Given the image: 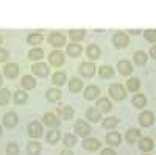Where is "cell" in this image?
Returning a JSON list of instances; mask_svg holds the SVG:
<instances>
[{"instance_id": "cell-17", "label": "cell", "mask_w": 156, "mask_h": 155, "mask_svg": "<svg viewBox=\"0 0 156 155\" xmlns=\"http://www.w3.org/2000/svg\"><path fill=\"white\" fill-rule=\"evenodd\" d=\"M67 88H69V91L72 94H76V93H81L83 91L84 85H83V80L81 79H78V77H72V79H69V82H67Z\"/></svg>"}, {"instance_id": "cell-51", "label": "cell", "mask_w": 156, "mask_h": 155, "mask_svg": "<svg viewBox=\"0 0 156 155\" xmlns=\"http://www.w3.org/2000/svg\"><path fill=\"white\" fill-rule=\"evenodd\" d=\"M144 155H150V153H144Z\"/></svg>"}, {"instance_id": "cell-10", "label": "cell", "mask_w": 156, "mask_h": 155, "mask_svg": "<svg viewBox=\"0 0 156 155\" xmlns=\"http://www.w3.org/2000/svg\"><path fill=\"white\" fill-rule=\"evenodd\" d=\"M64 61H66V58H64V54L61 50H51L48 54V64L53 68H61Z\"/></svg>"}, {"instance_id": "cell-37", "label": "cell", "mask_w": 156, "mask_h": 155, "mask_svg": "<svg viewBox=\"0 0 156 155\" xmlns=\"http://www.w3.org/2000/svg\"><path fill=\"white\" fill-rule=\"evenodd\" d=\"M42 41H44V36H42V33L33 31V33H28V36H27V42H28L30 46H33V47H37V46L41 44Z\"/></svg>"}, {"instance_id": "cell-19", "label": "cell", "mask_w": 156, "mask_h": 155, "mask_svg": "<svg viewBox=\"0 0 156 155\" xmlns=\"http://www.w3.org/2000/svg\"><path fill=\"white\" fill-rule=\"evenodd\" d=\"M67 36H69V39L72 42H76V44H80L83 39H84V36H86V30L84 28H70L67 31Z\"/></svg>"}, {"instance_id": "cell-43", "label": "cell", "mask_w": 156, "mask_h": 155, "mask_svg": "<svg viewBox=\"0 0 156 155\" xmlns=\"http://www.w3.org/2000/svg\"><path fill=\"white\" fill-rule=\"evenodd\" d=\"M9 50L8 49H2L0 47V63H6L9 60Z\"/></svg>"}, {"instance_id": "cell-11", "label": "cell", "mask_w": 156, "mask_h": 155, "mask_svg": "<svg viewBox=\"0 0 156 155\" xmlns=\"http://www.w3.org/2000/svg\"><path fill=\"white\" fill-rule=\"evenodd\" d=\"M117 71H119V74L123 75V77H129L134 71L133 63L128 61V60H119V63H117Z\"/></svg>"}, {"instance_id": "cell-31", "label": "cell", "mask_w": 156, "mask_h": 155, "mask_svg": "<svg viewBox=\"0 0 156 155\" xmlns=\"http://www.w3.org/2000/svg\"><path fill=\"white\" fill-rule=\"evenodd\" d=\"M125 89L128 93H137L140 89V80L137 79V77H129V79L126 80Z\"/></svg>"}, {"instance_id": "cell-29", "label": "cell", "mask_w": 156, "mask_h": 155, "mask_svg": "<svg viewBox=\"0 0 156 155\" xmlns=\"http://www.w3.org/2000/svg\"><path fill=\"white\" fill-rule=\"evenodd\" d=\"M131 105H133L134 108H137V110L145 108V107H147V97L142 94V93H136V94L133 96V99H131Z\"/></svg>"}, {"instance_id": "cell-49", "label": "cell", "mask_w": 156, "mask_h": 155, "mask_svg": "<svg viewBox=\"0 0 156 155\" xmlns=\"http://www.w3.org/2000/svg\"><path fill=\"white\" fill-rule=\"evenodd\" d=\"M3 135V125H0V136Z\"/></svg>"}, {"instance_id": "cell-22", "label": "cell", "mask_w": 156, "mask_h": 155, "mask_svg": "<svg viewBox=\"0 0 156 155\" xmlns=\"http://www.w3.org/2000/svg\"><path fill=\"white\" fill-rule=\"evenodd\" d=\"M84 118H86V121H89V122L97 124V122H100V121H101V113H100L95 107H90V108H87V110H86Z\"/></svg>"}, {"instance_id": "cell-47", "label": "cell", "mask_w": 156, "mask_h": 155, "mask_svg": "<svg viewBox=\"0 0 156 155\" xmlns=\"http://www.w3.org/2000/svg\"><path fill=\"white\" fill-rule=\"evenodd\" d=\"M128 35H140V30H137V28H131V30H128Z\"/></svg>"}, {"instance_id": "cell-42", "label": "cell", "mask_w": 156, "mask_h": 155, "mask_svg": "<svg viewBox=\"0 0 156 155\" xmlns=\"http://www.w3.org/2000/svg\"><path fill=\"white\" fill-rule=\"evenodd\" d=\"M144 39L147 41V42H156V30L154 28H147V30H144Z\"/></svg>"}, {"instance_id": "cell-39", "label": "cell", "mask_w": 156, "mask_h": 155, "mask_svg": "<svg viewBox=\"0 0 156 155\" xmlns=\"http://www.w3.org/2000/svg\"><path fill=\"white\" fill-rule=\"evenodd\" d=\"M76 143H78V138L73 133H66V135L62 136V144H64V147H66V149L73 147Z\"/></svg>"}, {"instance_id": "cell-18", "label": "cell", "mask_w": 156, "mask_h": 155, "mask_svg": "<svg viewBox=\"0 0 156 155\" xmlns=\"http://www.w3.org/2000/svg\"><path fill=\"white\" fill-rule=\"evenodd\" d=\"M3 75L9 80L16 79V77L19 75V64L17 63H6L5 68H3Z\"/></svg>"}, {"instance_id": "cell-46", "label": "cell", "mask_w": 156, "mask_h": 155, "mask_svg": "<svg viewBox=\"0 0 156 155\" xmlns=\"http://www.w3.org/2000/svg\"><path fill=\"white\" fill-rule=\"evenodd\" d=\"M59 155H75V153H73L70 149H64V150H61V152H59Z\"/></svg>"}, {"instance_id": "cell-9", "label": "cell", "mask_w": 156, "mask_h": 155, "mask_svg": "<svg viewBox=\"0 0 156 155\" xmlns=\"http://www.w3.org/2000/svg\"><path fill=\"white\" fill-rule=\"evenodd\" d=\"M128 44H129V38H128V35L125 31L114 33V36H112V46L115 49H125V47H128Z\"/></svg>"}, {"instance_id": "cell-36", "label": "cell", "mask_w": 156, "mask_h": 155, "mask_svg": "<svg viewBox=\"0 0 156 155\" xmlns=\"http://www.w3.org/2000/svg\"><path fill=\"white\" fill-rule=\"evenodd\" d=\"M101 122V127L106 128V130H112V128H115L117 125H119V118H115V116H108V118H105Z\"/></svg>"}, {"instance_id": "cell-27", "label": "cell", "mask_w": 156, "mask_h": 155, "mask_svg": "<svg viewBox=\"0 0 156 155\" xmlns=\"http://www.w3.org/2000/svg\"><path fill=\"white\" fill-rule=\"evenodd\" d=\"M37 85L36 79L33 75H23L20 79V86L23 88V91H30V89H34Z\"/></svg>"}, {"instance_id": "cell-12", "label": "cell", "mask_w": 156, "mask_h": 155, "mask_svg": "<svg viewBox=\"0 0 156 155\" xmlns=\"http://www.w3.org/2000/svg\"><path fill=\"white\" fill-rule=\"evenodd\" d=\"M56 116L64 121H70L73 119V116H75V111L70 105H59L58 110H56Z\"/></svg>"}, {"instance_id": "cell-14", "label": "cell", "mask_w": 156, "mask_h": 155, "mask_svg": "<svg viewBox=\"0 0 156 155\" xmlns=\"http://www.w3.org/2000/svg\"><path fill=\"white\" fill-rule=\"evenodd\" d=\"M2 119H3V127H6V128H14V127L19 124V116H17V113H14V111L5 113Z\"/></svg>"}, {"instance_id": "cell-23", "label": "cell", "mask_w": 156, "mask_h": 155, "mask_svg": "<svg viewBox=\"0 0 156 155\" xmlns=\"http://www.w3.org/2000/svg\"><path fill=\"white\" fill-rule=\"evenodd\" d=\"M140 138H142V130H139V128H129V130H126V133H125V139H126L128 144L137 143Z\"/></svg>"}, {"instance_id": "cell-28", "label": "cell", "mask_w": 156, "mask_h": 155, "mask_svg": "<svg viewBox=\"0 0 156 155\" xmlns=\"http://www.w3.org/2000/svg\"><path fill=\"white\" fill-rule=\"evenodd\" d=\"M59 139H61V132L58 130V128H51V130H48L47 135H45V141H47L50 146L58 144Z\"/></svg>"}, {"instance_id": "cell-6", "label": "cell", "mask_w": 156, "mask_h": 155, "mask_svg": "<svg viewBox=\"0 0 156 155\" xmlns=\"http://www.w3.org/2000/svg\"><path fill=\"white\" fill-rule=\"evenodd\" d=\"M47 42L51 46V47H55V49H59L62 46H66V36H64L61 31H53V33H50L47 36Z\"/></svg>"}, {"instance_id": "cell-26", "label": "cell", "mask_w": 156, "mask_h": 155, "mask_svg": "<svg viewBox=\"0 0 156 155\" xmlns=\"http://www.w3.org/2000/svg\"><path fill=\"white\" fill-rule=\"evenodd\" d=\"M66 52L70 58H76V57H81L83 54V47L81 44H76V42H69L66 47Z\"/></svg>"}, {"instance_id": "cell-40", "label": "cell", "mask_w": 156, "mask_h": 155, "mask_svg": "<svg viewBox=\"0 0 156 155\" xmlns=\"http://www.w3.org/2000/svg\"><path fill=\"white\" fill-rule=\"evenodd\" d=\"M11 100V91L8 88H0V105H8Z\"/></svg>"}, {"instance_id": "cell-45", "label": "cell", "mask_w": 156, "mask_h": 155, "mask_svg": "<svg viewBox=\"0 0 156 155\" xmlns=\"http://www.w3.org/2000/svg\"><path fill=\"white\" fill-rule=\"evenodd\" d=\"M148 54H150V57L156 61V44H153V46L150 47V52H148Z\"/></svg>"}, {"instance_id": "cell-33", "label": "cell", "mask_w": 156, "mask_h": 155, "mask_svg": "<svg viewBox=\"0 0 156 155\" xmlns=\"http://www.w3.org/2000/svg\"><path fill=\"white\" fill-rule=\"evenodd\" d=\"M12 102L16 105H25L28 102V94L23 91V89H16V93L12 94Z\"/></svg>"}, {"instance_id": "cell-48", "label": "cell", "mask_w": 156, "mask_h": 155, "mask_svg": "<svg viewBox=\"0 0 156 155\" xmlns=\"http://www.w3.org/2000/svg\"><path fill=\"white\" fill-rule=\"evenodd\" d=\"M2 85H3V77H2V74H0V88H2Z\"/></svg>"}, {"instance_id": "cell-41", "label": "cell", "mask_w": 156, "mask_h": 155, "mask_svg": "<svg viewBox=\"0 0 156 155\" xmlns=\"http://www.w3.org/2000/svg\"><path fill=\"white\" fill-rule=\"evenodd\" d=\"M19 152H20V149L16 141H9L6 144V155H19Z\"/></svg>"}, {"instance_id": "cell-7", "label": "cell", "mask_w": 156, "mask_h": 155, "mask_svg": "<svg viewBox=\"0 0 156 155\" xmlns=\"http://www.w3.org/2000/svg\"><path fill=\"white\" fill-rule=\"evenodd\" d=\"M81 147L87 152H95L98 149H101V141L98 138H92V136H87V138H83L81 141Z\"/></svg>"}, {"instance_id": "cell-2", "label": "cell", "mask_w": 156, "mask_h": 155, "mask_svg": "<svg viewBox=\"0 0 156 155\" xmlns=\"http://www.w3.org/2000/svg\"><path fill=\"white\" fill-rule=\"evenodd\" d=\"M73 128H75V133H76L78 136H81V138L90 136V132H92V127H90V124H89L87 121H84V119H78V121L75 122Z\"/></svg>"}, {"instance_id": "cell-4", "label": "cell", "mask_w": 156, "mask_h": 155, "mask_svg": "<svg viewBox=\"0 0 156 155\" xmlns=\"http://www.w3.org/2000/svg\"><path fill=\"white\" fill-rule=\"evenodd\" d=\"M42 132H44V124H41L39 121H31L27 127V133L31 139H37L42 136Z\"/></svg>"}, {"instance_id": "cell-35", "label": "cell", "mask_w": 156, "mask_h": 155, "mask_svg": "<svg viewBox=\"0 0 156 155\" xmlns=\"http://www.w3.org/2000/svg\"><path fill=\"white\" fill-rule=\"evenodd\" d=\"M147 60H148V55L145 54L144 50H137L134 52V55H133V63L136 64V66H145L147 64Z\"/></svg>"}, {"instance_id": "cell-32", "label": "cell", "mask_w": 156, "mask_h": 155, "mask_svg": "<svg viewBox=\"0 0 156 155\" xmlns=\"http://www.w3.org/2000/svg\"><path fill=\"white\" fill-rule=\"evenodd\" d=\"M62 97V91L59 88H50L47 89V93H45V99L48 102H59Z\"/></svg>"}, {"instance_id": "cell-16", "label": "cell", "mask_w": 156, "mask_h": 155, "mask_svg": "<svg viewBox=\"0 0 156 155\" xmlns=\"http://www.w3.org/2000/svg\"><path fill=\"white\" fill-rule=\"evenodd\" d=\"M105 141H106V144L109 147H117V146H120V143H122V135L119 132H115V130H111V132L106 133Z\"/></svg>"}, {"instance_id": "cell-1", "label": "cell", "mask_w": 156, "mask_h": 155, "mask_svg": "<svg viewBox=\"0 0 156 155\" xmlns=\"http://www.w3.org/2000/svg\"><path fill=\"white\" fill-rule=\"evenodd\" d=\"M108 94H109V97L112 100L120 102V100H123L126 97V89H125V86L122 83H112L108 88Z\"/></svg>"}, {"instance_id": "cell-21", "label": "cell", "mask_w": 156, "mask_h": 155, "mask_svg": "<svg viewBox=\"0 0 156 155\" xmlns=\"http://www.w3.org/2000/svg\"><path fill=\"white\" fill-rule=\"evenodd\" d=\"M86 55L89 58V61H95L101 57V49L98 44H89L86 47Z\"/></svg>"}, {"instance_id": "cell-3", "label": "cell", "mask_w": 156, "mask_h": 155, "mask_svg": "<svg viewBox=\"0 0 156 155\" xmlns=\"http://www.w3.org/2000/svg\"><path fill=\"white\" fill-rule=\"evenodd\" d=\"M95 71H97V66L92 63V61H83L78 68V72L83 79H92L95 75Z\"/></svg>"}, {"instance_id": "cell-50", "label": "cell", "mask_w": 156, "mask_h": 155, "mask_svg": "<svg viewBox=\"0 0 156 155\" xmlns=\"http://www.w3.org/2000/svg\"><path fill=\"white\" fill-rule=\"evenodd\" d=\"M2 42H3V38H2V36H0V46H2Z\"/></svg>"}, {"instance_id": "cell-30", "label": "cell", "mask_w": 156, "mask_h": 155, "mask_svg": "<svg viewBox=\"0 0 156 155\" xmlns=\"http://www.w3.org/2000/svg\"><path fill=\"white\" fill-rule=\"evenodd\" d=\"M42 152V144L37 139H33L30 143H27V153L28 155H41Z\"/></svg>"}, {"instance_id": "cell-38", "label": "cell", "mask_w": 156, "mask_h": 155, "mask_svg": "<svg viewBox=\"0 0 156 155\" xmlns=\"http://www.w3.org/2000/svg\"><path fill=\"white\" fill-rule=\"evenodd\" d=\"M42 57H44V50H42L41 47H33L31 50H28V58H30L31 61H34V63L41 61Z\"/></svg>"}, {"instance_id": "cell-44", "label": "cell", "mask_w": 156, "mask_h": 155, "mask_svg": "<svg viewBox=\"0 0 156 155\" xmlns=\"http://www.w3.org/2000/svg\"><path fill=\"white\" fill-rule=\"evenodd\" d=\"M100 155H117V153H115V150H114L112 147H106V149H103V150H101Z\"/></svg>"}, {"instance_id": "cell-15", "label": "cell", "mask_w": 156, "mask_h": 155, "mask_svg": "<svg viewBox=\"0 0 156 155\" xmlns=\"http://www.w3.org/2000/svg\"><path fill=\"white\" fill-rule=\"evenodd\" d=\"M59 118L56 116V113H45L44 116H42V124L44 125H47V127H50V128H58L59 127Z\"/></svg>"}, {"instance_id": "cell-25", "label": "cell", "mask_w": 156, "mask_h": 155, "mask_svg": "<svg viewBox=\"0 0 156 155\" xmlns=\"http://www.w3.org/2000/svg\"><path fill=\"white\" fill-rule=\"evenodd\" d=\"M66 80H69L67 79V74L64 72V71H61V69L56 71V72H53V75H51V83H53L56 88L66 85Z\"/></svg>"}, {"instance_id": "cell-20", "label": "cell", "mask_w": 156, "mask_h": 155, "mask_svg": "<svg viewBox=\"0 0 156 155\" xmlns=\"http://www.w3.org/2000/svg\"><path fill=\"white\" fill-rule=\"evenodd\" d=\"M83 97L86 100H95L100 97V88L97 85H89L84 88V93H83Z\"/></svg>"}, {"instance_id": "cell-13", "label": "cell", "mask_w": 156, "mask_h": 155, "mask_svg": "<svg viewBox=\"0 0 156 155\" xmlns=\"http://www.w3.org/2000/svg\"><path fill=\"white\" fill-rule=\"evenodd\" d=\"M95 108L103 114V113H109L112 110V102L109 97H98L95 102Z\"/></svg>"}, {"instance_id": "cell-52", "label": "cell", "mask_w": 156, "mask_h": 155, "mask_svg": "<svg viewBox=\"0 0 156 155\" xmlns=\"http://www.w3.org/2000/svg\"><path fill=\"white\" fill-rule=\"evenodd\" d=\"M154 143H156V138H154Z\"/></svg>"}, {"instance_id": "cell-5", "label": "cell", "mask_w": 156, "mask_h": 155, "mask_svg": "<svg viewBox=\"0 0 156 155\" xmlns=\"http://www.w3.org/2000/svg\"><path fill=\"white\" fill-rule=\"evenodd\" d=\"M31 72H33V77H39V79H45V77L50 75V68L47 63H42V61H37L31 66Z\"/></svg>"}, {"instance_id": "cell-34", "label": "cell", "mask_w": 156, "mask_h": 155, "mask_svg": "<svg viewBox=\"0 0 156 155\" xmlns=\"http://www.w3.org/2000/svg\"><path fill=\"white\" fill-rule=\"evenodd\" d=\"M114 74H115V72H114V68L109 66V64H105V66H100V68H98V75H100V79H103V80L112 79Z\"/></svg>"}, {"instance_id": "cell-8", "label": "cell", "mask_w": 156, "mask_h": 155, "mask_svg": "<svg viewBox=\"0 0 156 155\" xmlns=\"http://www.w3.org/2000/svg\"><path fill=\"white\" fill-rule=\"evenodd\" d=\"M137 122H139L140 127H144V128L151 127L154 124V114H153V111H150V110L140 111V114L137 116Z\"/></svg>"}, {"instance_id": "cell-24", "label": "cell", "mask_w": 156, "mask_h": 155, "mask_svg": "<svg viewBox=\"0 0 156 155\" xmlns=\"http://www.w3.org/2000/svg\"><path fill=\"white\" fill-rule=\"evenodd\" d=\"M139 150L140 152H144V153H148V152H151L153 150V147H154V143H153V139L151 138H148V136H142L139 141Z\"/></svg>"}]
</instances>
